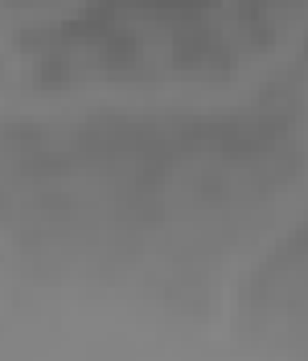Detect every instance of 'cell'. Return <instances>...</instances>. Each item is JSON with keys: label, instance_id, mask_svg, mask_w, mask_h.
<instances>
[{"label": "cell", "instance_id": "1", "mask_svg": "<svg viewBox=\"0 0 308 361\" xmlns=\"http://www.w3.org/2000/svg\"><path fill=\"white\" fill-rule=\"evenodd\" d=\"M308 0H90L66 21L25 33L42 87H148L222 78L284 33Z\"/></svg>", "mask_w": 308, "mask_h": 361}, {"label": "cell", "instance_id": "2", "mask_svg": "<svg viewBox=\"0 0 308 361\" xmlns=\"http://www.w3.org/2000/svg\"><path fill=\"white\" fill-rule=\"evenodd\" d=\"M13 4H42V0H13Z\"/></svg>", "mask_w": 308, "mask_h": 361}]
</instances>
